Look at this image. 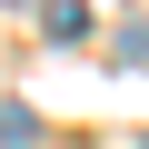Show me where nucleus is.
<instances>
[{
	"instance_id": "nucleus-1",
	"label": "nucleus",
	"mask_w": 149,
	"mask_h": 149,
	"mask_svg": "<svg viewBox=\"0 0 149 149\" xmlns=\"http://www.w3.org/2000/svg\"><path fill=\"white\" fill-rule=\"evenodd\" d=\"M0 149H40V119H30L20 100H10V109H0Z\"/></svg>"
}]
</instances>
